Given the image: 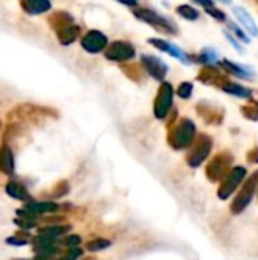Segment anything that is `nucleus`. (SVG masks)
I'll return each mask as SVG.
<instances>
[{
  "instance_id": "f257e3e1",
  "label": "nucleus",
  "mask_w": 258,
  "mask_h": 260,
  "mask_svg": "<svg viewBox=\"0 0 258 260\" xmlns=\"http://www.w3.org/2000/svg\"><path fill=\"white\" fill-rule=\"evenodd\" d=\"M132 14L135 15V18L144 21L146 24L152 26L158 32L170 34V35H175L178 32V26L173 20L167 18L166 15L158 14L152 8H134Z\"/></svg>"
},
{
  "instance_id": "f03ea898",
  "label": "nucleus",
  "mask_w": 258,
  "mask_h": 260,
  "mask_svg": "<svg viewBox=\"0 0 258 260\" xmlns=\"http://www.w3.org/2000/svg\"><path fill=\"white\" fill-rule=\"evenodd\" d=\"M103 53H105V58L109 61L131 62L135 58V47L128 41L117 40V41H113L111 44H108V47Z\"/></svg>"
},
{
  "instance_id": "7ed1b4c3",
  "label": "nucleus",
  "mask_w": 258,
  "mask_h": 260,
  "mask_svg": "<svg viewBox=\"0 0 258 260\" xmlns=\"http://www.w3.org/2000/svg\"><path fill=\"white\" fill-rule=\"evenodd\" d=\"M173 104V87L170 82H163L158 88V94L154 104V113L158 119H164Z\"/></svg>"
},
{
  "instance_id": "20e7f679",
  "label": "nucleus",
  "mask_w": 258,
  "mask_h": 260,
  "mask_svg": "<svg viewBox=\"0 0 258 260\" xmlns=\"http://www.w3.org/2000/svg\"><path fill=\"white\" fill-rule=\"evenodd\" d=\"M140 62H141V66L144 67L146 73L151 75L154 79H157V81H164V78L167 76L169 67H167V64H166L163 59H160L158 56L149 55V53H143Z\"/></svg>"
},
{
  "instance_id": "39448f33",
  "label": "nucleus",
  "mask_w": 258,
  "mask_h": 260,
  "mask_svg": "<svg viewBox=\"0 0 258 260\" xmlns=\"http://www.w3.org/2000/svg\"><path fill=\"white\" fill-rule=\"evenodd\" d=\"M81 46L84 50L88 53H99L105 52L108 47V38L103 32L100 30H88L82 38H81Z\"/></svg>"
},
{
  "instance_id": "423d86ee",
  "label": "nucleus",
  "mask_w": 258,
  "mask_h": 260,
  "mask_svg": "<svg viewBox=\"0 0 258 260\" xmlns=\"http://www.w3.org/2000/svg\"><path fill=\"white\" fill-rule=\"evenodd\" d=\"M149 43H151L152 46H155L158 50H161V52H164V53H167V55H170V56L179 59V61L184 62V64H192V62H193V56H192V55L186 53L182 49H179L176 44H173V43H170V41H166V40H163V38H151Z\"/></svg>"
},
{
  "instance_id": "0eeeda50",
  "label": "nucleus",
  "mask_w": 258,
  "mask_h": 260,
  "mask_svg": "<svg viewBox=\"0 0 258 260\" xmlns=\"http://www.w3.org/2000/svg\"><path fill=\"white\" fill-rule=\"evenodd\" d=\"M193 136H195V125H193V122L189 120V119H182L181 123L173 129L170 142L176 148H184V146H187L192 142Z\"/></svg>"
},
{
  "instance_id": "6e6552de",
  "label": "nucleus",
  "mask_w": 258,
  "mask_h": 260,
  "mask_svg": "<svg viewBox=\"0 0 258 260\" xmlns=\"http://www.w3.org/2000/svg\"><path fill=\"white\" fill-rule=\"evenodd\" d=\"M198 81L204 82L205 85H217V87H224L228 82L227 75L224 73V70L220 67L216 66H205L201 73L198 75Z\"/></svg>"
},
{
  "instance_id": "1a4fd4ad",
  "label": "nucleus",
  "mask_w": 258,
  "mask_h": 260,
  "mask_svg": "<svg viewBox=\"0 0 258 260\" xmlns=\"http://www.w3.org/2000/svg\"><path fill=\"white\" fill-rule=\"evenodd\" d=\"M47 21H49L50 27L55 32H59V30H62V29L75 24V18L68 12H65V11H56V12L50 14L49 18H47Z\"/></svg>"
},
{
  "instance_id": "9d476101",
  "label": "nucleus",
  "mask_w": 258,
  "mask_h": 260,
  "mask_svg": "<svg viewBox=\"0 0 258 260\" xmlns=\"http://www.w3.org/2000/svg\"><path fill=\"white\" fill-rule=\"evenodd\" d=\"M219 67L225 72V73H230V75H234L237 78H242V79H252L254 78V73L248 69V67H243L240 64H236L230 59H222L219 61Z\"/></svg>"
},
{
  "instance_id": "9b49d317",
  "label": "nucleus",
  "mask_w": 258,
  "mask_h": 260,
  "mask_svg": "<svg viewBox=\"0 0 258 260\" xmlns=\"http://www.w3.org/2000/svg\"><path fill=\"white\" fill-rule=\"evenodd\" d=\"M20 6L26 14L30 15H38L50 11L52 3L50 0H20Z\"/></svg>"
},
{
  "instance_id": "f8f14e48",
  "label": "nucleus",
  "mask_w": 258,
  "mask_h": 260,
  "mask_svg": "<svg viewBox=\"0 0 258 260\" xmlns=\"http://www.w3.org/2000/svg\"><path fill=\"white\" fill-rule=\"evenodd\" d=\"M234 14H236V17H237V20L240 21V24H242V26L249 32V35H252V37H258L257 23L254 21V18L251 17V14H249L246 9L236 6V8H234Z\"/></svg>"
},
{
  "instance_id": "ddd939ff",
  "label": "nucleus",
  "mask_w": 258,
  "mask_h": 260,
  "mask_svg": "<svg viewBox=\"0 0 258 260\" xmlns=\"http://www.w3.org/2000/svg\"><path fill=\"white\" fill-rule=\"evenodd\" d=\"M0 172L5 175L14 174V155L11 152V148L3 145L0 148Z\"/></svg>"
},
{
  "instance_id": "4468645a",
  "label": "nucleus",
  "mask_w": 258,
  "mask_h": 260,
  "mask_svg": "<svg viewBox=\"0 0 258 260\" xmlns=\"http://www.w3.org/2000/svg\"><path fill=\"white\" fill-rule=\"evenodd\" d=\"M122 70H123V73L129 78V79H132V81H135V82H141L144 78H146V70H144V67L141 66V62L140 64H135V62H126L123 67H122Z\"/></svg>"
},
{
  "instance_id": "2eb2a0df",
  "label": "nucleus",
  "mask_w": 258,
  "mask_h": 260,
  "mask_svg": "<svg viewBox=\"0 0 258 260\" xmlns=\"http://www.w3.org/2000/svg\"><path fill=\"white\" fill-rule=\"evenodd\" d=\"M81 34V29L78 24H73V26H68L59 32H56V37H58V41L62 44V46H70L71 43H75L78 40Z\"/></svg>"
},
{
  "instance_id": "dca6fc26",
  "label": "nucleus",
  "mask_w": 258,
  "mask_h": 260,
  "mask_svg": "<svg viewBox=\"0 0 258 260\" xmlns=\"http://www.w3.org/2000/svg\"><path fill=\"white\" fill-rule=\"evenodd\" d=\"M193 56V62H198V64H204V66H214L216 62L219 64V55L216 50L213 49H204L201 53L198 55H192Z\"/></svg>"
},
{
  "instance_id": "f3484780",
  "label": "nucleus",
  "mask_w": 258,
  "mask_h": 260,
  "mask_svg": "<svg viewBox=\"0 0 258 260\" xmlns=\"http://www.w3.org/2000/svg\"><path fill=\"white\" fill-rule=\"evenodd\" d=\"M245 174V171L242 169V168H237L230 177H228V181L224 184V187H222V190H219V195L220 197H228L230 195V192L233 190V189H236V184H239L240 183V180H242V175Z\"/></svg>"
},
{
  "instance_id": "a211bd4d",
  "label": "nucleus",
  "mask_w": 258,
  "mask_h": 260,
  "mask_svg": "<svg viewBox=\"0 0 258 260\" xmlns=\"http://www.w3.org/2000/svg\"><path fill=\"white\" fill-rule=\"evenodd\" d=\"M222 90H224L225 93L233 94V96H237V98H251V96H252V90H251V88L243 87V85L236 84V82H231V81H228V82L222 87Z\"/></svg>"
},
{
  "instance_id": "6ab92c4d",
  "label": "nucleus",
  "mask_w": 258,
  "mask_h": 260,
  "mask_svg": "<svg viewBox=\"0 0 258 260\" xmlns=\"http://www.w3.org/2000/svg\"><path fill=\"white\" fill-rule=\"evenodd\" d=\"M6 193H8L11 198L18 200V201H27V200H29V193H27L26 187L21 186L20 183H15V181L8 183V186H6Z\"/></svg>"
},
{
  "instance_id": "aec40b11",
  "label": "nucleus",
  "mask_w": 258,
  "mask_h": 260,
  "mask_svg": "<svg viewBox=\"0 0 258 260\" xmlns=\"http://www.w3.org/2000/svg\"><path fill=\"white\" fill-rule=\"evenodd\" d=\"M27 210L35 213V215H41V213H53L58 210V206L55 203H32L27 206Z\"/></svg>"
},
{
  "instance_id": "412c9836",
  "label": "nucleus",
  "mask_w": 258,
  "mask_h": 260,
  "mask_svg": "<svg viewBox=\"0 0 258 260\" xmlns=\"http://www.w3.org/2000/svg\"><path fill=\"white\" fill-rule=\"evenodd\" d=\"M176 12L179 17H182L184 20H189V21H196L199 18V11L190 5H179L176 8Z\"/></svg>"
},
{
  "instance_id": "4be33fe9",
  "label": "nucleus",
  "mask_w": 258,
  "mask_h": 260,
  "mask_svg": "<svg viewBox=\"0 0 258 260\" xmlns=\"http://www.w3.org/2000/svg\"><path fill=\"white\" fill-rule=\"evenodd\" d=\"M65 232H67V227H59V225L40 229V235H41V236H46V238H50V239H55V238L64 235Z\"/></svg>"
},
{
  "instance_id": "5701e85b",
  "label": "nucleus",
  "mask_w": 258,
  "mask_h": 260,
  "mask_svg": "<svg viewBox=\"0 0 258 260\" xmlns=\"http://www.w3.org/2000/svg\"><path fill=\"white\" fill-rule=\"evenodd\" d=\"M242 113L251 120H258V102H249L242 108Z\"/></svg>"
},
{
  "instance_id": "b1692460",
  "label": "nucleus",
  "mask_w": 258,
  "mask_h": 260,
  "mask_svg": "<svg viewBox=\"0 0 258 260\" xmlns=\"http://www.w3.org/2000/svg\"><path fill=\"white\" fill-rule=\"evenodd\" d=\"M205 12L208 14V15H211L214 20H217V21H227V14L224 12V11H220L219 8H216V6H211V8H207L205 9Z\"/></svg>"
},
{
  "instance_id": "393cba45",
  "label": "nucleus",
  "mask_w": 258,
  "mask_h": 260,
  "mask_svg": "<svg viewBox=\"0 0 258 260\" xmlns=\"http://www.w3.org/2000/svg\"><path fill=\"white\" fill-rule=\"evenodd\" d=\"M193 93V84L192 82H182L178 87V96H181L182 99H189Z\"/></svg>"
},
{
  "instance_id": "a878e982",
  "label": "nucleus",
  "mask_w": 258,
  "mask_h": 260,
  "mask_svg": "<svg viewBox=\"0 0 258 260\" xmlns=\"http://www.w3.org/2000/svg\"><path fill=\"white\" fill-rule=\"evenodd\" d=\"M106 247H109V242H108V241H103V239H96V241H91V242L87 244V248H88L90 251L103 250V248H106Z\"/></svg>"
},
{
  "instance_id": "bb28decb",
  "label": "nucleus",
  "mask_w": 258,
  "mask_h": 260,
  "mask_svg": "<svg viewBox=\"0 0 258 260\" xmlns=\"http://www.w3.org/2000/svg\"><path fill=\"white\" fill-rule=\"evenodd\" d=\"M230 29H231V32H233V34H236V37H237L239 40H242V41H245V43H249V38H248V35H245V32H243L240 27H237L236 24L230 23Z\"/></svg>"
},
{
  "instance_id": "cd10ccee",
  "label": "nucleus",
  "mask_w": 258,
  "mask_h": 260,
  "mask_svg": "<svg viewBox=\"0 0 258 260\" xmlns=\"http://www.w3.org/2000/svg\"><path fill=\"white\" fill-rule=\"evenodd\" d=\"M15 224L21 229H32L35 227V222L33 219H24V218H20V219H15Z\"/></svg>"
},
{
  "instance_id": "c85d7f7f",
  "label": "nucleus",
  "mask_w": 258,
  "mask_h": 260,
  "mask_svg": "<svg viewBox=\"0 0 258 260\" xmlns=\"http://www.w3.org/2000/svg\"><path fill=\"white\" fill-rule=\"evenodd\" d=\"M6 244H9V245H26L27 239L26 238H20V236H14V238L6 239Z\"/></svg>"
},
{
  "instance_id": "c756f323",
  "label": "nucleus",
  "mask_w": 258,
  "mask_h": 260,
  "mask_svg": "<svg viewBox=\"0 0 258 260\" xmlns=\"http://www.w3.org/2000/svg\"><path fill=\"white\" fill-rule=\"evenodd\" d=\"M225 37H227V40H228V41H230V43H231V44H233V46L236 47V50H237V52H240V53L243 52V49H242V47H240V44H239V43L236 41V38H234V37L231 35V32L225 30Z\"/></svg>"
},
{
  "instance_id": "7c9ffc66",
  "label": "nucleus",
  "mask_w": 258,
  "mask_h": 260,
  "mask_svg": "<svg viewBox=\"0 0 258 260\" xmlns=\"http://www.w3.org/2000/svg\"><path fill=\"white\" fill-rule=\"evenodd\" d=\"M79 242H81L79 236H68V238L64 239V244L65 245H78Z\"/></svg>"
},
{
  "instance_id": "2f4dec72",
  "label": "nucleus",
  "mask_w": 258,
  "mask_h": 260,
  "mask_svg": "<svg viewBox=\"0 0 258 260\" xmlns=\"http://www.w3.org/2000/svg\"><path fill=\"white\" fill-rule=\"evenodd\" d=\"M196 5H199V6H202L204 9H207V8H211V6H214V2L213 0H193Z\"/></svg>"
},
{
  "instance_id": "473e14b6",
  "label": "nucleus",
  "mask_w": 258,
  "mask_h": 260,
  "mask_svg": "<svg viewBox=\"0 0 258 260\" xmlns=\"http://www.w3.org/2000/svg\"><path fill=\"white\" fill-rule=\"evenodd\" d=\"M117 2L125 6H131V8H137V5H138V0H117Z\"/></svg>"
},
{
  "instance_id": "72a5a7b5",
  "label": "nucleus",
  "mask_w": 258,
  "mask_h": 260,
  "mask_svg": "<svg viewBox=\"0 0 258 260\" xmlns=\"http://www.w3.org/2000/svg\"><path fill=\"white\" fill-rule=\"evenodd\" d=\"M61 260H76V256L70 254V256H67V257H64V259H61Z\"/></svg>"
},
{
  "instance_id": "f704fd0d",
  "label": "nucleus",
  "mask_w": 258,
  "mask_h": 260,
  "mask_svg": "<svg viewBox=\"0 0 258 260\" xmlns=\"http://www.w3.org/2000/svg\"><path fill=\"white\" fill-rule=\"evenodd\" d=\"M222 2H224V3H230L231 0H222Z\"/></svg>"
}]
</instances>
